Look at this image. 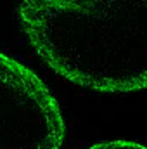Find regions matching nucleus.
I'll list each match as a JSON object with an SVG mask.
<instances>
[{
  "label": "nucleus",
  "instance_id": "nucleus-1",
  "mask_svg": "<svg viewBox=\"0 0 147 149\" xmlns=\"http://www.w3.org/2000/svg\"><path fill=\"white\" fill-rule=\"evenodd\" d=\"M19 19L66 80L97 92L147 88V0H26Z\"/></svg>",
  "mask_w": 147,
  "mask_h": 149
},
{
  "label": "nucleus",
  "instance_id": "nucleus-2",
  "mask_svg": "<svg viewBox=\"0 0 147 149\" xmlns=\"http://www.w3.org/2000/svg\"><path fill=\"white\" fill-rule=\"evenodd\" d=\"M66 123L49 87L0 52V149H61Z\"/></svg>",
  "mask_w": 147,
  "mask_h": 149
},
{
  "label": "nucleus",
  "instance_id": "nucleus-3",
  "mask_svg": "<svg viewBox=\"0 0 147 149\" xmlns=\"http://www.w3.org/2000/svg\"><path fill=\"white\" fill-rule=\"evenodd\" d=\"M88 149H147L146 146L139 142H130V141H111V142H99Z\"/></svg>",
  "mask_w": 147,
  "mask_h": 149
}]
</instances>
